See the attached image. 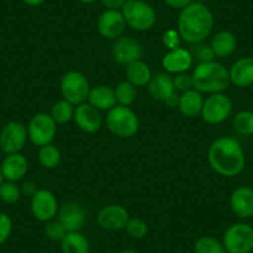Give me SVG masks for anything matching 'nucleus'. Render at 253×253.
I'll return each mask as SVG.
<instances>
[{
    "instance_id": "obj_30",
    "label": "nucleus",
    "mask_w": 253,
    "mask_h": 253,
    "mask_svg": "<svg viewBox=\"0 0 253 253\" xmlns=\"http://www.w3.org/2000/svg\"><path fill=\"white\" fill-rule=\"evenodd\" d=\"M233 128L242 135H253V112L242 111L233 118Z\"/></svg>"
},
{
    "instance_id": "obj_39",
    "label": "nucleus",
    "mask_w": 253,
    "mask_h": 253,
    "mask_svg": "<svg viewBox=\"0 0 253 253\" xmlns=\"http://www.w3.org/2000/svg\"><path fill=\"white\" fill-rule=\"evenodd\" d=\"M126 0H101L102 5L107 10H122Z\"/></svg>"
},
{
    "instance_id": "obj_32",
    "label": "nucleus",
    "mask_w": 253,
    "mask_h": 253,
    "mask_svg": "<svg viewBox=\"0 0 253 253\" xmlns=\"http://www.w3.org/2000/svg\"><path fill=\"white\" fill-rule=\"evenodd\" d=\"M21 189L14 181H3L0 185V200L5 204H14L20 199Z\"/></svg>"
},
{
    "instance_id": "obj_33",
    "label": "nucleus",
    "mask_w": 253,
    "mask_h": 253,
    "mask_svg": "<svg viewBox=\"0 0 253 253\" xmlns=\"http://www.w3.org/2000/svg\"><path fill=\"white\" fill-rule=\"evenodd\" d=\"M126 232L130 237L137 238V240H140V238L145 237L148 233V225L144 220L142 218H129L128 222H126Z\"/></svg>"
},
{
    "instance_id": "obj_7",
    "label": "nucleus",
    "mask_w": 253,
    "mask_h": 253,
    "mask_svg": "<svg viewBox=\"0 0 253 253\" xmlns=\"http://www.w3.org/2000/svg\"><path fill=\"white\" fill-rule=\"evenodd\" d=\"M56 126L57 123L53 121L51 114L43 113V112L35 114L28 126L29 139L36 147L51 144L57 132Z\"/></svg>"
},
{
    "instance_id": "obj_13",
    "label": "nucleus",
    "mask_w": 253,
    "mask_h": 253,
    "mask_svg": "<svg viewBox=\"0 0 253 253\" xmlns=\"http://www.w3.org/2000/svg\"><path fill=\"white\" fill-rule=\"evenodd\" d=\"M31 212L36 220L48 222L57 213V199L50 190H38L31 198Z\"/></svg>"
},
{
    "instance_id": "obj_21",
    "label": "nucleus",
    "mask_w": 253,
    "mask_h": 253,
    "mask_svg": "<svg viewBox=\"0 0 253 253\" xmlns=\"http://www.w3.org/2000/svg\"><path fill=\"white\" fill-rule=\"evenodd\" d=\"M231 84L245 88L253 84V57H242L236 61L230 71Z\"/></svg>"
},
{
    "instance_id": "obj_15",
    "label": "nucleus",
    "mask_w": 253,
    "mask_h": 253,
    "mask_svg": "<svg viewBox=\"0 0 253 253\" xmlns=\"http://www.w3.org/2000/svg\"><path fill=\"white\" fill-rule=\"evenodd\" d=\"M128 220V211L121 205L104 206L97 215L98 225L107 231H119L126 228Z\"/></svg>"
},
{
    "instance_id": "obj_24",
    "label": "nucleus",
    "mask_w": 253,
    "mask_h": 253,
    "mask_svg": "<svg viewBox=\"0 0 253 253\" xmlns=\"http://www.w3.org/2000/svg\"><path fill=\"white\" fill-rule=\"evenodd\" d=\"M237 46L236 36L231 31L222 30L216 34L211 40V48L217 57H227L232 55Z\"/></svg>"
},
{
    "instance_id": "obj_44",
    "label": "nucleus",
    "mask_w": 253,
    "mask_h": 253,
    "mask_svg": "<svg viewBox=\"0 0 253 253\" xmlns=\"http://www.w3.org/2000/svg\"><path fill=\"white\" fill-rule=\"evenodd\" d=\"M4 181V176H3V172H1V169H0V185L3 184Z\"/></svg>"
},
{
    "instance_id": "obj_25",
    "label": "nucleus",
    "mask_w": 253,
    "mask_h": 253,
    "mask_svg": "<svg viewBox=\"0 0 253 253\" xmlns=\"http://www.w3.org/2000/svg\"><path fill=\"white\" fill-rule=\"evenodd\" d=\"M126 79L130 84H134L135 87H143L149 84L152 80V71L147 63L143 62L142 60L134 61L126 66Z\"/></svg>"
},
{
    "instance_id": "obj_20",
    "label": "nucleus",
    "mask_w": 253,
    "mask_h": 253,
    "mask_svg": "<svg viewBox=\"0 0 253 253\" xmlns=\"http://www.w3.org/2000/svg\"><path fill=\"white\" fill-rule=\"evenodd\" d=\"M163 67L171 74H181L186 72L193 65V56L186 48L177 47L170 50L163 57Z\"/></svg>"
},
{
    "instance_id": "obj_3",
    "label": "nucleus",
    "mask_w": 253,
    "mask_h": 253,
    "mask_svg": "<svg viewBox=\"0 0 253 253\" xmlns=\"http://www.w3.org/2000/svg\"><path fill=\"white\" fill-rule=\"evenodd\" d=\"M191 77L194 89L200 93H222L231 84L228 70L215 61L199 63Z\"/></svg>"
},
{
    "instance_id": "obj_43",
    "label": "nucleus",
    "mask_w": 253,
    "mask_h": 253,
    "mask_svg": "<svg viewBox=\"0 0 253 253\" xmlns=\"http://www.w3.org/2000/svg\"><path fill=\"white\" fill-rule=\"evenodd\" d=\"M79 1L82 4H92L94 1H97V0H79Z\"/></svg>"
},
{
    "instance_id": "obj_42",
    "label": "nucleus",
    "mask_w": 253,
    "mask_h": 253,
    "mask_svg": "<svg viewBox=\"0 0 253 253\" xmlns=\"http://www.w3.org/2000/svg\"><path fill=\"white\" fill-rule=\"evenodd\" d=\"M24 3L29 6H39L45 1V0H23Z\"/></svg>"
},
{
    "instance_id": "obj_22",
    "label": "nucleus",
    "mask_w": 253,
    "mask_h": 253,
    "mask_svg": "<svg viewBox=\"0 0 253 253\" xmlns=\"http://www.w3.org/2000/svg\"><path fill=\"white\" fill-rule=\"evenodd\" d=\"M88 103L93 106L99 111H109L113 107L117 106V98L114 88L109 86H101L93 87L89 91L88 94Z\"/></svg>"
},
{
    "instance_id": "obj_8",
    "label": "nucleus",
    "mask_w": 253,
    "mask_h": 253,
    "mask_svg": "<svg viewBox=\"0 0 253 253\" xmlns=\"http://www.w3.org/2000/svg\"><path fill=\"white\" fill-rule=\"evenodd\" d=\"M223 246L228 253H250L253 251V227L247 223H235L226 230Z\"/></svg>"
},
{
    "instance_id": "obj_26",
    "label": "nucleus",
    "mask_w": 253,
    "mask_h": 253,
    "mask_svg": "<svg viewBox=\"0 0 253 253\" xmlns=\"http://www.w3.org/2000/svg\"><path fill=\"white\" fill-rule=\"evenodd\" d=\"M63 253H88L89 242L80 231L67 232L61 241Z\"/></svg>"
},
{
    "instance_id": "obj_6",
    "label": "nucleus",
    "mask_w": 253,
    "mask_h": 253,
    "mask_svg": "<svg viewBox=\"0 0 253 253\" xmlns=\"http://www.w3.org/2000/svg\"><path fill=\"white\" fill-rule=\"evenodd\" d=\"M91 88L87 77L79 71H70L63 75L61 80V92L63 99L75 106L84 103L88 99Z\"/></svg>"
},
{
    "instance_id": "obj_37",
    "label": "nucleus",
    "mask_w": 253,
    "mask_h": 253,
    "mask_svg": "<svg viewBox=\"0 0 253 253\" xmlns=\"http://www.w3.org/2000/svg\"><path fill=\"white\" fill-rule=\"evenodd\" d=\"M174 82V87L176 91L186 92L189 89L194 88L193 87V77L187 75L186 72H181V74H176V76L172 79Z\"/></svg>"
},
{
    "instance_id": "obj_31",
    "label": "nucleus",
    "mask_w": 253,
    "mask_h": 253,
    "mask_svg": "<svg viewBox=\"0 0 253 253\" xmlns=\"http://www.w3.org/2000/svg\"><path fill=\"white\" fill-rule=\"evenodd\" d=\"M196 253H226L225 246L216 238L205 236L196 241L195 243Z\"/></svg>"
},
{
    "instance_id": "obj_11",
    "label": "nucleus",
    "mask_w": 253,
    "mask_h": 253,
    "mask_svg": "<svg viewBox=\"0 0 253 253\" xmlns=\"http://www.w3.org/2000/svg\"><path fill=\"white\" fill-rule=\"evenodd\" d=\"M143 53H144V50H143L142 43L132 36L118 38L112 47L114 61L119 65H126V66L134 61L142 60Z\"/></svg>"
},
{
    "instance_id": "obj_38",
    "label": "nucleus",
    "mask_w": 253,
    "mask_h": 253,
    "mask_svg": "<svg viewBox=\"0 0 253 253\" xmlns=\"http://www.w3.org/2000/svg\"><path fill=\"white\" fill-rule=\"evenodd\" d=\"M180 40H181V38H180L179 33H177V30H174V29L165 31L164 35H163V43L168 48H170V50L179 47Z\"/></svg>"
},
{
    "instance_id": "obj_10",
    "label": "nucleus",
    "mask_w": 253,
    "mask_h": 253,
    "mask_svg": "<svg viewBox=\"0 0 253 253\" xmlns=\"http://www.w3.org/2000/svg\"><path fill=\"white\" fill-rule=\"evenodd\" d=\"M232 112V101L223 93H213L204 101L201 116L209 124H220L230 117Z\"/></svg>"
},
{
    "instance_id": "obj_35",
    "label": "nucleus",
    "mask_w": 253,
    "mask_h": 253,
    "mask_svg": "<svg viewBox=\"0 0 253 253\" xmlns=\"http://www.w3.org/2000/svg\"><path fill=\"white\" fill-rule=\"evenodd\" d=\"M69 231L66 227L60 222V221H48L45 227V233L50 240L52 241H62V238L66 236Z\"/></svg>"
},
{
    "instance_id": "obj_9",
    "label": "nucleus",
    "mask_w": 253,
    "mask_h": 253,
    "mask_svg": "<svg viewBox=\"0 0 253 253\" xmlns=\"http://www.w3.org/2000/svg\"><path fill=\"white\" fill-rule=\"evenodd\" d=\"M28 128L23 123L11 121L0 132V149L6 155L20 153L28 142Z\"/></svg>"
},
{
    "instance_id": "obj_4",
    "label": "nucleus",
    "mask_w": 253,
    "mask_h": 253,
    "mask_svg": "<svg viewBox=\"0 0 253 253\" xmlns=\"http://www.w3.org/2000/svg\"><path fill=\"white\" fill-rule=\"evenodd\" d=\"M106 123L114 135L121 138H130L139 129V119L137 114L126 106L117 104L109 109Z\"/></svg>"
},
{
    "instance_id": "obj_40",
    "label": "nucleus",
    "mask_w": 253,
    "mask_h": 253,
    "mask_svg": "<svg viewBox=\"0 0 253 253\" xmlns=\"http://www.w3.org/2000/svg\"><path fill=\"white\" fill-rule=\"evenodd\" d=\"M193 1L194 0H164V3L167 4L168 6H170V8L172 9H179V10L186 8V6L190 5Z\"/></svg>"
},
{
    "instance_id": "obj_18",
    "label": "nucleus",
    "mask_w": 253,
    "mask_h": 253,
    "mask_svg": "<svg viewBox=\"0 0 253 253\" xmlns=\"http://www.w3.org/2000/svg\"><path fill=\"white\" fill-rule=\"evenodd\" d=\"M230 205L233 213L241 218L253 216V189L248 186L237 187L230 199Z\"/></svg>"
},
{
    "instance_id": "obj_12",
    "label": "nucleus",
    "mask_w": 253,
    "mask_h": 253,
    "mask_svg": "<svg viewBox=\"0 0 253 253\" xmlns=\"http://www.w3.org/2000/svg\"><path fill=\"white\" fill-rule=\"evenodd\" d=\"M150 96L154 99L164 102L169 107H176L179 103V96L176 94V89L174 87L172 79L167 74H158L152 77L148 84Z\"/></svg>"
},
{
    "instance_id": "obj_16",
    "label": "nucleus",
    "mask_w": 253,
    "mask_h": 253,
    "mask_svg": "<svg viewBox=\"0 0 253 253\" xmlns=\"http://www.w3.org/2000/svg\"><path fill=\"white\" fill-rule=\"evenodd\" d=\"M74 119L80 129L86 133H96L102 126V117L98 109L89 103L79 104L75 109Z\"/></svg>"
},
{
    "instance_id": "obj_41",
    "label": "nucleus",
    "mask_w": 253,
    "mask_h": 253,
    "mask_svg": "<svg viewBox=\"0 0 253 253\" xmlns=\"http://www.w3.org/2000/svg\"><path fill=\"white\" fill-rule=\"evenodd\" d=\"M38 189H36V185L34 184L33 181H25L23 185H21V193H24L25 195L31 196L33 198L36 194Z\"/></svg>"
},
{
    "instance_id": "obj_45",
    "label": "nucleus",
    "mask_w": 253,
    "mask_h": 253,
    "mask_svg": "<svg viewBox=\"0 0 253 253\" xmlns=\"http://www.w3.org/2000/svg\"><path fill=\"white\" fill-rule=\"evenodd\" d=\"M121 253H138V252H135V251H133V250H124L123 252H121Z\"/></svg>"
},
{
    "instance_id": "obj_34",
    "label": "nucleus",
    "mask_w": 253,
    "mask_h": 253,
    "mask_svg": "<svg viewBox=\"0 0 253 253\" xmlns=\"http://www.w3.org/2000/svg\"><path fill=\"white\" fill-rule=\"evenodd\" d=\"M191 56H193V60L196 58L199 61V63L203 62H210V61H213V57H215V53H213L211 46L201 45L199 43H194L193 48L189 50Z\"/></svg>"
},
{
    "instance_id": "obj_36",
    "label": "nucleus",
    "mask_w": 253,
    "mask_h": 253,
    "mask_svg": "<svg viewBox=\"0 0 253 253\" xmlns=\"http://www.w3.org/2000/svg\"><path fill=\"white\" fill-rule=\"evenodd\" d=\"M13 231V221L5 212H0V246L5 243Z\"/></svg>"
},
{
    "instance_id": "obj_29",
    "label": "nucleus",
    "mask_w": 253,
    "mask_h": 253,
    "mask_svg": "<svg viewBox=\"0 0 253 253\" xmlns=\"http://www.w3.org/2000/svg\"><path fill=\"white\" fill-rule=\"evenodd\" d=\"M117 103L121 106H130L137 99V88L129 81H123L114 88Z\"/></svg>"
},
{
    "instance_id": "obj_14",
    "label": "nucleus",
    "mask_w": 253,
    "mask_h": 253,
    "mask_svg": "<svg viewBox=\"0 0 253 253\" xmlns=\"http://www.w3.org/2000/svg\"><path fill=\"white\" fill-rule=\"evenodd\" d=\"M126 19L121 10H104L97 20V29L103 38L114 40L121 38L126 30Z\"/></svg>"
},
{
    "instance_id": "obj_5",
    "label": "nucleus",
    "mask_w": 253,
    "mask_h": 253,
    "mask_svg": "<svg viewBox=\"0 0 253 253\" xmlns=\"http://www.w3.org/2000/svg\"><path fill=\"white\" fill-rule=\"evenodd\" d=\"M121 11L126 25L138 31L149 30L157 21L154 8L144 0H126Z\"/></svg>"
},
{
    "instance_id": "obj_28",
    "label": "nucleus",
    "mask_w": 253,
    "mask_h": 253,
    "mask_svg": "<svg viewBox=\"0 0 253 253\" xmlns=\"http://www.w3.org/2000/svg\"><path fill=\"white\" fill-rule=\"evenodd\" d=\"M39 162L46 169H55L61 162V153L57 147L52 144L40 147L39 150Z\"/></svg>"
},
{
    "instance_id": "obj_27",
    "label": "nucleus",
    "mask_w": 253,
    "mask_h": 253,
    "mask_svg": "<svg viewBox=\"0 0 253 253\" xmlns=\"http://www.w3.org/2000/svg\"><path fill=\"white\" fill-rule=\"evenodd\" d=\"M75 108L74 104L70 103L66 99H61L53 104L51 109V117L57 124H65L74 118Z\"/></svg>"
},
{
    "instance_id": "obj_17",
    "label": "nucleus",
    "mask_w": 253,
    "mask_h": 253,
    "mask_svg": "<svg viewBox=\"0 0 253 253\" xmlns=\"http://www.w3.org/2000/svg\"><path fill=\"white\" fill-rule=\"evenodd\" d=\"M58 221L69 232L80 231L86 222V210L77 203L65 204L58 211Z\"/></svg>"
},
{
    "instance_id": "obj_2",
    "label": "nucleus",
    "mask_w": 253,
    "mask_h": 253,
    "mask_svg": "<svg viewBox=\"0 0 253 253\" xmlns=\"http://www.w3.org/2000/svg\"><path fill=\"white\" fill-rule=\"evenodd\" d=\"M209 163L217 174L232 177L241 174L245 168V153L235 138L222 137L216 139L209 149Z\"/></svg>"
},
{
    "instance_id": "obj_23",
    "label": "nucleus",
    "mask_w": 253,
    "mask_h": 253,
    "mask_svg": "<svg viewBox=\"0 0 253 253\" xmlns=\"http://www.w3.org/2000/svg\"><path fill=\"white\" fill-rule=\"evenodd\" d=\"M204 106V98L201 93L196 89H189L186 92H182L181 96L179 97V107L180 112L185 117H195L201 113V109Z\"/></svg>"
},
{
    "instance_id": "obj_19",
    "label": "nucleus",
    "mask_w": 253,
    "mask_h": 253,
    "mask_svg": "<svg viewBox=\"0 0 253 253\" xmlns=\"http://www.w3.org/2000/svg\"><path fill=\"white\" fill-rule=\"evenodd\" d=\"M0 169L3 172L4 179L8 181H19L26 175L29 169V163L26 158L20 153L8 154L1 162Z\"/></svg>"
},
{
    "instance_id": "obj_1",
    "label": "nucleus",
    "mask_w": 253,
    "mask_h": 253,
    "mask_svg": "<svg viewBox=\"0 0 253 253\" xmlns=\"http://www.w3.org/2000/svg\"><path fill=\"white\" fill-rule=\"evenodd\" d=\"M215 24L212 13L205 4L193 1L181 9L177 18V33L189 43H199L211 34Z\"/></svg>"
}]
</instances>
